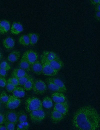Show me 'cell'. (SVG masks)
<instances>
[{
  "label": "cell",
  "instance_id": "1",
  "mask_svg": "<svg viewBox=\"0 0 100 130\" xmlns=\"http://www.w3.org/2000/svg\"><path fill=\"white\" fill-rule=\"evenodd\" d=\"M100 117L97 110L90 106L79 108L74 113L72 124L79 130H96L100 127Z\"/></svg>",
  "mask_w": 100,
  "mask_h": 130
},
{
  "label": "cell",
  "instance_id": "2",
  "mask_svg": "<svg viewBox=\"0 0 100 130\" xmlns=\"http://www.w3.org/2000/svg\"><path fill=\"white\" fill-rule=\"evenodd\" d=\"M25 108L27 112L42 109V106L41 100L37 98L32 97L28 98L25 102Z\"/></svg>",
  "mask_w": 100,
  "mask_h": 130
},
{
  "label": "cell",
  "instance_id": "3",
  "mask_svg": "<svg viewBox=\"0 0 100 130\" xmlns=\"http://www.w3.org/2000/svg\"><path fill=\"white\" fill-rule=\"evenodd\" d=\"M33 92L37 94H43L47 90L45 83L40 80H37L34 82L32 88Z\"/></svg>",
  "mask_w": 100,
  "mask_h": 130
},
{
  "label": "cell",
  "instance_id": "4",
  "mask_svg": "<svg viewBox=\"0 0 100 130\" xmlns=\"http://www.w3.org/2000/svg\"><path fill=\"white\" fill-rule=\"evenodd\" d=\"M29 113L30 118L34 123L40 122L45 117V113L42 109L34 110Z\"/></svg>",
  "mask_w": 100,
  "mask_h": 130
},
{
  "label": "cell",
  "instance_id": "5",
  "mask_svg": "<svg viewBox=\"0 0 100 130\" xmlns=\"http://www.w3.org/2000/svg\"><path fill=\"white\" fill-rule=\"evenodd\" d=\"M41 62L42 66V73L44 76H54L56 75L58 72L54 69L42 58L40 57Z\"/></svg>",
  "mask_w": 100,
  "mask_h": 130
},
{
  "label": "cell",
  "instance_id": "6",
  "mask_svg": "<svg viewBox=\"0 0 100 130\" xmlns=\"http://www.w3.org/2000/svg\"><path fill=\"white\" fill-rule=\"evenodd\" d=\"M8 100L6 104V108L10 110H13L18 107L21 104V101L19 98L13 95L8 96Z\"/></svg>",
  "mask_w": 100,
  "mask_h": 130
},
{
  "label": "cell",
  "instance_id": "7",
  "mask_svg": "<svg viewBox=\"0 0 100 130\" xmlns=\"http://www.w3.org/2000/svg\"><path fill=\"white\" fill-rule=\"evenodd\" d=\"M23 56L31 65L38 60V55L36 52L32 50H28L22 55Z\"/></svg>",
  "mask_w": 100,
  "mask_h": 130
},
{
  "label": "cell",
  "instance_id": "8",
  "mask_svg": "<svg viewBox=\"0 0 100 130\" xmlns=\"http://www.w3.org/2000/svg\"><path fill=\"white\" fill-rule=\"evenodd\" d=\"M53 110H56L65 116L68 114L69 110V106L67 101L63 102L56 103L54 106Z\"/></svg>",
  "mask_w": 100,
  "mask_h": 130
},
{
  "label": "cell",
  "instance_id": "9",
  "mask_svg": "<svg viewBox=\"0 0 100 130\" xmlns=\"http://www.w3.org/2000/svg\"><path fill=\"white\" fill-rule=\"evenodd\" d=\"M6 120L15 124H16L18 122L17 113L14 111L8 110L4 114Z\"/></svg>",
  "mask_w": 100,
  "mask_h": 130
},
{
  "label": "cell",
  "instance_id": "10",
  "mask_svg": "<svg viewBox=\"0 0 100 130\" xmlns=\"http://www.w3.org/2000/svg\"><path fill=\"white\" fill-rule=\"evenodd\" d=\"M45 60L54 69L58 72L64 66L63 62L60 58L56 59L49 61Z\"/></svg>",
  "mask_w": 100,
  "mask_h": 130
},
{
  "label": "cell",
  "instance_id": "11",
  "mask_svg": "<svg viewBox=\"0 0 100 130\" xmlns=\"http://www.w3.org/2000/svg\"><path fill=\"white\" fill-rule=\"evenodd\" d=\"M23 30L22 25L20 23L14 22L12 24L10 32L12 34L18 35L22 32Z\"/></svg>",
  "mask_w": 100,
  "mask_h": 130
},
{
  "label": "cell",
  "instance_id": "12",
  "mask_svg": "<svg viewBox=\"0 0 100 130\" xmlns=\"http://www.w3.org/2000/svg\"><path fill=\"white\" fill-rule=\"evenodd\" d=\"M40 57L47 61H51L56 59L60 58L57 54L53 52L44 51Z\"/></svg>",
  "mask_w": 100,
  "mask_h": 130
},
{
  "label": "cell",
  "instance_id": "13",
  "mask_svg": "<svg viewBox=\"0 0 100 130\" xmlns=\"http://www.w3.org/2000/svg\"><path fill=\"white\" fill-rule=\"evenodd\" d=\"M64 116L58 111L53 110L51 113V118L52 122L56 124L61 121Z\"/></svg>",
  "mask_w": 100,
  "mask_h": 130
},
{
  "label": "cell",
  "instance_id": "14",
  "mask_svg": "<svg viewBox=\"0 0 100 130\" xmlns=\"http://www.w3.org/2000/svg\"><path fill=\"white\" fill-rule=\"evenodd\" d=\"M63 93L55 92L51 95L52 99L55 103H60L66 100V98Z\"/></svg>",
  "mask_w": 100,
  "mask_h": 130
},
{
  "label": "cell",
  "instance_id": "15",
  "mask_svg": "<svg viewBox=\"0 0 100 130\" xmlns=\"http://www.w3.org/2000/svg\"><path fill=\"white\" fill-rule=\"evenodd\" d=\"M31 70L37 75H40L42 71V66L41 62L38 60H36L31 65Z\"/></svg>",
  "mask_w": 100,
  "mask_h": 130
},
{
  "label": "cell",
  "instance_id": "16",
  "mask_svg": "<svg viewBox=\"0 0 100 130\" xmlns=\"http://www.w3.org/2000/svg\"><path fill=\"white\" fill-rule=\"evenodd\" d=\"M10 24L8 21L4 20L0 22V33L1 34L7 33L10 30Z\"/></svg>",
  "mask_w": 100,
  "mask_h": 130
},
{
  "label": "cell",
  "instance_id": "17",
  "mask_svg": "<svg viewBox=\"0 0 100 130\" xmlns=\"http://www.w3.org/2000/svg\"><path fill=\"white\" fill-rule=\"evenodd\" d=\"M46 85L50 90L55 92H61L63 93L66 92L62 88L52 82L46 79Z\"/></svg>",
  "mask_w": 100,
  "mask_h": 130
},
{
  "label": "cell",
  "instance_id": "18",
  "mask_svg": "<svg viewBox=\"0 0 100 130\" xmlns=\"http://www.w3.org/2000/svg\"><path fill=\"white\" fill-rule=\"evenodd\" d=\"M25 71L21 68H15L12 71L11 76L18 79L22 77L28 75Z\"/></svg>",
  "mask_w": 100,
  "mask_h": 130
},
{
  "label": "cell",
  "instance_id": "19",
  "mask_svg": "<svg viewBox=\"0 0 100 130\" xmlns=\"http://www.w3.org/2000/svg\"><path fill=\"white\" fill-rule=\"evenodd\" d=\"M15 41L12 38L8 37L4 39L2 44L4 47L7 49L12 48L15 45Z\"/></svg>",
  "mask_w": 100,
  "mask_h": 130
},
{
  "label": "cell",
  "instance_id": "20",
  "mask_svg": "<svg viewBox=\"0 0 100 130\" xmlns=\"http://www.w3.org/2000/svg\"><path fill=\"white\" fill-rule=\"evenodd\" d=\"M20 55V52L17 50L13 51L9 54L7 57V60L10 62H14L18 60Z\"/></svg>",
  "mask_w": 100,
  "mask_h": 130
},
{
  "label": "cell",
  "instance_id": "21",
  "mask_svg": "<svg viewBox=\"0 0 100 130\" xmlns=\"http://www.w3.org/2000/svg\"><path fill=\"white\" fill-rule=\"evenodd\" d=\"M20 68L25 71L29 72L31 70V65L25 58L22 56L19 64Z\"/></svg>",
  "mask_w": 100,
  "mask_h": 130
},
{
  "label": "cell",
  "instance_id": "22",
  "mask_svg": "<svg viewBox=\"0 0 100 130\" xmlns=\"http://www.w3.org/2000/svg\"><path fill=\"white\" fill-rule=\"evenodd\" d=\"M46 79L52 82L66 92V88L64 82L60 80L53 77H48Z\"/></svg>",
  "mask_w": 100,
  "mask_h": 130
},
{
  "label": "cell",
  "instance_id": "23",
  "mask_svg": "<svg viewBox=\"0 0 100 130\" xmlns=\"http://www.w3.org/2000/svg\"><path fill=\"white\" fill-rule=\"evenodd\" d=\"M12 93L13 96L19 98L24 97L25 95L24 89L20 86H16Z\"/></svg>",
  "mask_w": 100,
  "mask_h": 130
},
{
  "label": "cell",
  "instance_id": "24",
  "mask_svg": "<svg viewBox=\"0 0 100 130\" xmlns=\"http://www.w3.org/2000/svg\"><path fill=\"white\" fill-rule=\"evenodd\" d=\"M30 40V44L33 46L38 42L39 39V35L38 34L34 33H30L28 34Z\"/></svg>",
  "mask_w": 100,
  "mask_h": 130
},
{
  "label": "cell",
  "instance_id": "25",
  "mask_svg": "<svg viewBox=\"0 0 100 130\" xmlns=\"http://www.w3.org/2000/svg\"><path fill=\"white\" fill-rule=\"evenodd\" d=\"M42 103V106L47 109L51 108L53 105L52 99L48 96H46L44 98Z\"/></svg>",
  "mask_w": 100,
  "mask_h": 130
},
{
  "label": "cell",
  "instance_id": "26",
  "mask_svg": "<svg viewBox=\"0 0 100 130\" xmlns=\"http://www.w3.org/2000/svg\"><path fill=\"white\" fill-rule=\"evenodd\" d=\"M16 113L18 122L19 123L26 121L28 116L27 114L24 111L21 110Z\"/></svg>",
  "mask_w": 100,
  "mask_h": 130
},
{
  "label": "cell",
  "instance_id": "27",
  "mask_svg": "<svg viewBox=\"0 0 100 130\" xmlns=\"http://www.w3.org/2000/svg\"><path fill=\"white\" fill-rule=\"evenodd\" d=\"M18 42L20 44L24 46H28L30 42L28 35L24 34L21 36L19 38Z\"/></svg>",
  "mask_w": 100,
  "mask_h": 130
},
{
  "label": "cell",
  "instance_id": "28",
  "mask_svg": "<svg viewBox=\"0 0 100 130\" xmlns=\"http://www.w3.org/2000/svg\"><path fill=\"white\" fill-rule=\"evenodd\" d=\"M34 79L31 77L23 86L24 89L26 91H30L32 88L34 82Z\"/></svg>",
  "mask_w": 100,
  "mask_h": 130
},
{
  "label": "cell",
  "instance_id": "29",
  "mask_svg": "<svg viewBox=\"0 0 100 130\" xmlns=\"http://www.w3.org/2000/svg\"><path fill=\"white\" fill-rule=\"evenodd\" d=\"M29 124L26 121L19 123L16 127L17 130H27L29 128Z\"/></svg>",
  "mask_w": 100,
  "mask_h": 130
},
{
  "label": "cell",
  "instance_id": "30",
  "mask_svg": "<svg viewBox=\"0 0 100 130\" xmlns=\"http://www.w3.org/2000/svg\"><path fill=\"white\" fill-rule=\"evenodd\" d=\"M9 96L6 92L2 91L0 94V100L2 103L6 104L8 99Z\"/></svg>",
  "mask_w": 100,
  "mask_h": 130
},
{
  "label": "cell",
  "instance_id": "31",
  "mask_svg": "<svg viewBox=\"0 0 100 130\" xmlns=\"http://www.w3.org/2000/svg\"><path fill=\"white\" fill-rule=\"evenodd\" d=\"M31 77L30 75L28 74L26 76L18 79V85L20 86H23Z\"/></svg>",
  "mask_w": 100,
  "mask_h": 130
},
{
  "label": "cell",
  "instance_id": "32",
  "mask_svg": "<svg viewBox=\"0 0 100 130\" xmlns=\"http://www.w3.org/2000/svg\"><path fill=\"white\" fill-rule=\"evenodd\" d=\"M4 124L7 130H15V125L14 123L6 120Z\"/></svg>",
  "mask_w": 100,
  "mask_h": 130
},
{
  "label": "cell",
  "instance_id": "33",
  "mask_svg": "<svg viewBox=\"0 0 100 130\" xmlns=\"http://www.w3.org/2000/svg\"><path fill=\"white\" fill-rule=\"evenodd\" d=\"M0 68L4 69L7 71L11 69V67L7 62L4 61L0 64Z\"/></svg>",
  "mask_w": 100,
  "mask_h": 130
},
{
  "label": "cell",
  "instance_id": "34",
  "mask_svg": "<svg viewBox=\"0 0 100 130\" xmlns=\"http://www.w3.org/2000/svg\"><path fill=\"white\" fill-rule=\"evenodd\" d=\"M16 87L10 83L7 82L5 88L8 92H12Z\"/></svg>",
  "mask_w": 100,
  "mask_h": 130
},
{
  "label": "cell",
  "instance_id": "35",
  "mask_svg": "<svg viewBox=\"0 0 100 130\" xmlns=\"http://www.w3.org/2000/svg\"><path fill=\"white\" fill-rule=\"evenodd\" d=\"M7 82L10 83L16 86L18 85V79L14 77H12L9 78L7 80Z\"/></svg>",
  "mask_w": 100,
  "mask_h": 130
},
{
  "label": "cell",
  "instance_id": "36",
  "mask_svg": "<svg viewBox=\"0 0 100 130\" xmlns=\"http://www.w3.org/2000/svg\"><path fill=\"white\" fill-rule=\"evenodd\" d=\"M7 83V80L4 78L0 77V87L3 88L5 86Z\"/></svg>",
  "mask_w": 100,
  "mask_h": 130
},
{
  "label": "cell",
  "instance_id": "37",
  "mask_svg": "<svg viewBox=\"0 0 100 130\" xmlns=\"http://www.w3.org/2000/svg\"><path fill=\"white\" fill-rule=\"evenodd\" d=\"M7 72L6 70L0 68V75L1 76L5 78L7 75Z\"/></svg>",
  "mask_w": 100,
  "mask_h": 130
},
{
  "label": "cell",
  "instance_id": "38",
  "mask_svg": "<svg viewBox=\"0 0 100 130\" xmlns=\"http://www.w3.org/2000/svg\"><path fill=\"white\" fill-rule=\"evenodd\" d=\"M6 120L4 114L0 113V124H4Z\"/></svg>",
  "mask_w": 100,
  "mask_h": 130
},
{
  "label": "cell",
  "instance_id": "39",
  "mask_svg": "<svg viewBox=\"0 0 100 130\" xmlns=\"http://www.w3.org/2000/svg\"><path fill=\"white\" fill-rule=\"evenodd\" d=\"M95 18L98 21H100V12L96 11L94 15Z\"/></svg>",
  "mask_w": 100,
  "mask_h": 130
},
{
  "label": "cell",
  "instance_id": "40",
  "mask_svg": "<svg viewBox=\"0 0 100 130\" xmlns=\"http://www.w3.org/2000/svg\"><path fill=\"white\" fill-rule=\"evenodd\" d=\"M91 4L94 5L100 4V0H90Z\"/></svg>",
  "mask_w": 100,
  "mask_h": 130
},
{
  "label": "cell",
  "instance_id": "41",
  "mask_svg": "<svg viewBox=\"0 0 100 130\" xmlns=\"http://www.w3.org/2000/svg\"><path fill=\"white\" fill-rule=\"evenodd\" d=\"M94 8L96 11H100V4H97L95 5Z\"/></svg>",
  "mask_w": 100,
  "mask_h": 130
},
{
  "label": "cell",
  "instance_id": "42",
  "mask_svg": "<svg viewBox=\"0 0 100 130\" xmlns=\"http://www.w3.org/2000/svg\"><path fill=\"white\" fill-rule=\"evenodd\" d=\"M0 130H7L5 126L0 124Z\"/></svg>",
  "mask_w": 100,
  "mask_h": 130
},
{
  "label": "cell",
  "instance_id": "43",
  "mask_svg": "<svg viewBox=\"0 0 100 130\" xmlns=\"http://www.w3.org/2000/svg\"><path fill=\"white\" fill-rule=\"evenodd\" d=\"M2 55L1 52H0V61L2 59Z\"/></svg>",
  "mask_w": 100,
  "mask_h": 130
},
{
  "label": "cell",
  "instance_id": "44",
  "mask_svg": "<svg viewBox=\"0 0 100 130\" xmlns=\"http://www.w3.org/2000/svg\"></svg>",
  "mask_w": 100,
  "mask_h": 130
},
{
  "label": "cell",
  "instance_id": "45",
  "mask_svg": "<svg viewBox=\"0 0 100 130\" xmlns=\"http://www.w3.org/2000/svg\"></svg>",
  "mask_w": 100,
  "mask_h": 130
}]
</instances>
